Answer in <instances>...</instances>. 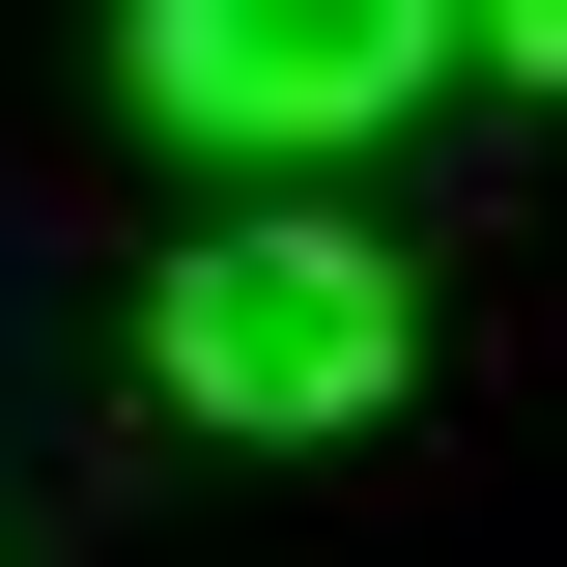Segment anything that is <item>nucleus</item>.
Instances as JSON below:
<instances>
[{"mask_svg":"<svg viewBox=\"0 0 567 567\" xmlns=\"http://www.w3.org/2000/svg\"><path fill=\"white\" fill-rule=\"evenodd\" d=\"M142 369H171V425L312 454V425H398L425 284L369 256V227H227V256H171V284H142Z\"/></svg>","mask_w":567,"mask_h":567,"instance_id":"obj_1","label":"nucleus"},{"mask_svg":"<svg viewBox=\"0 0 567 567\" xmlns=\"http://www.w3.org/2000/svg\"><path fill=\"white\" fill-rule=\"evenodd\" d=\"M425 85H454V29H425V0H142V29H114V114L256 142V171H312V142L425 114Z\"/></svg>","mask_w":567,"mask_h":567,"instance_id":"obj_2","label":"nucleus"},{"mask_svg":"<svg viewBox=\"0 0 567 567\" xmlns=\"http://www.w3.org/2000/svg\"><path fill=\"white\" fill-rule=\"evenodd\" d=\"M454 85H567V0H483V29H454Z\"/></svg>","mask_w":567,"mask_h":567,"instance_id":"obj_3","label":"nucleus"}]
</instances>
